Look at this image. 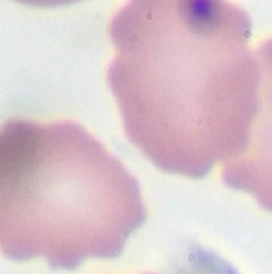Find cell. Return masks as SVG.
<instances>
[{
    "instance_id": "2",
    "label": "cell",
    "mask_w": 272,
    "mask_h": 274,
    "mask_svg": "<svg viewBox=\"0 0 272 274\" xmlns=\"http://www.w3.org/2000/svg\"><path fill=\"white\" fill-rule=\"evenodd\" d=\"M148 212L138 180L74 121L0 125V252L50 268L115 258Z\"/></svg>"
},
{
    "instance_id": "3",
    "label": "cell",
    "mask_w": 272,
    "mask_h": 274,
    "mask_svg": "<svg viewBox=\"0 0 272 274\" xmlns=\"http://www.w3.org/2000/svg\"><path fill=\"white\" fill-rule=\"evenodd\" d=\"M255 58V112L242 149L221 164V178L229 188L251 194L261 207L272 212V38L258 45Z\"/></svg>"
},
{
    "instance_id": "1",
    "label": "cell",
    "mask_w": 272,
    "mask_h": 274,
    "mask_svg": "<svg viewBox=\"0 0 272 274\" xmlns=\"http://www.w3.org/2000/svg\"><path fill=\"white\" fill-rule=\"evenodd\" d=\"M250 35L248 13L221 0H133L112 16L108 85L155 167L202 178L239 154L258 89Z\"/></svg>"
},
{
    "instance_id": "4",
    "label": "cell",
    "mask_w": 272,
    "mask_h": 274,
    "mask_svg": "<svg viewBox=\"0 0 272 274\" xmlns=\"http://www.w3.org/2000/svg\"><path fill=\"white\" fill-rule=\"evenodd\" d=\"M146 274H154V272H146Z\"/></svg>"
}]
</instances>
